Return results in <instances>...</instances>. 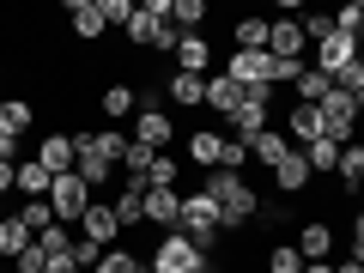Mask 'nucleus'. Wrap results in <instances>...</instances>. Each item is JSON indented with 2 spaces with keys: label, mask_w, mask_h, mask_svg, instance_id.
I'll list each match as a JSON object with an SVG mask.
<instances>
[{
  "label": "nucleus",
  "mask_w": 364,
  "mask_h": 273,
  "mask_svg": "<svg viewBox=\"0 0 364 273\" xmlns=\"http://www.w3.org/2000/svg\"><path fill=\"white\" fill-rule=\"evenodd\" d=\"M146 219L164 225V231H182V195L176 188H146Z\"/></svg>",
  "instance_id": "nucleus-10"
},
{
  "label": "nucleus",
  "mask_w": 364,
  "mask_h": 273,
  "mask_svg": "<svg viewBox=\"0 0 364 273\" xmlns=\"http://www.w3.org/2000/svg\"><path fill=\"white\" fill-rule=\"evenodd\" d=\"M304 273H334V261H304Z\"/></svg>",
  "instance_id": "nucleus-46"
},
{
  "label": "nucleus",
  "mask_w": 364,
  "mask_h": 273,
  "mask_svg": "<svg viewBox=\"0 0 364 273\" xmlns=\"http://www.w3.org/2000/svg\"><path fill=\"white\" fill-rule=\"evenodd\" d=\"M225 73H231L243 91H255V85H279V61H273L267 49H237Z\"/></svg>",
  "instance_id": "nucleus-4"
},
{
  "label": "nucleus",
  "mask_w": 364,
  "mask_h": 273,
  "mask_svg": "<svg viewBox=\"0 0 364 273\" xmlns=\"http://www.w3.org/2000/svg\"><path fill=\"white\" fill-rule=\"evenodd\" d=\"M0 273H6V267H0Z\"/></svg>",
  "instance_id": "nucleus-53"
},
{
  "label": "nucleus",
  "mask_w": 364,
  "mask_h": 273,
  "mask_svg": "<svg viewBox=\"0 0 364 273\" xmlns=\"http://www.w3.org/2000/svg\"><path fill=\"white\" fill-rule=\"evenodd\" d=\"M358 152H364V134H358Z\"/></svg>",
  "instance_id": "nucleus-49"
},
{
  "label": "nucleus",
  "mask_w": 364,
  "mask_h": 273,
  "mask_svg": "<svg viewBox=\"0 0 364 273\" xmlns=\"http://www.w3.org/2000/svg\"><path fill=\"white\" fill-rule=\"evenodd\" d=\"M219 231H225V225H219V200H213L207 188H200V195H182V237H188L200 255L219 243Z\"/></svg>",
  "instance_id": "nucleus-2"
},
{
  "label": "nucleus",
  "mask_w": 364,
  "mask_h": 273,
  "mask_svg": "<svg viewBox=\"0 0 364 273\" xmlns=\"http://www.w3.org/2000/svg\"><path fill=\"white\" fill-rule=\"evenodd\" d=\"M37 249H43L49 261H55V255H73V231H67V225H49V231L37 237Z\"/></svg>",
  "instance_id": "nucleus-30"
},
{
  "label": "nucleus",
  "mask_w": 364,
  "mask_h": 273,
  "mask_svg": "<svg viewBox=\"0 0 364 273\" xmlns=\"http://www.w3.org/2000/svg\"><path fill=\"white\" fill-rule=\"evenodd\" d=\"M291 152V140H286V128H267V134H255V140H249V158H261V164H279V158Z\"/></svg>",
  "instance_id": "nucleus-20"
},
{
  "label": "nucleus",
  "mask_w": 364,
  "mask_h": 273,
  "mask_svg": "<svg viewBox=\"0 0 364 273\" xmlns=\"http://www.w3.org/2000/svg\"><path fill=\"white\" fill-rule=\"evenodd\" d=\"M13 158H18V134L0 128V164H13Z\"/></svg>",
  "instance_id": "nucleus-42"
},
{
  "label": "nucleus",
  "mask_w": 364,
  "mask_h": 273,
  "mask_svg": "<svg viewBox=\"0 0 364 273\" xmlns=\"http://www.w3.org/2000/svg\"><path fill=\"white\" fill-rule=\"evenodd\" d=\"M13 267H18V273H43V267H49V255H43V249H37V243H31V249H25V255H18V261H13Z\"/></svg>",
  "instance_id": "nucleus-39"
},
{
  "label": "nucleus",
  "mask_w": 364,
  "mask_h": 273,
  "mask_svg": "<svg viewBox=\"0 0 364 273\" xmlns=\"http://www.w3.org/2000/svg\"><path fill=\"white\" fill-rule=\"evenodd\" d=\"M328 31H334V18H328V13H316V18H304V37H310V43H322Z\"/></svg>",
  "instance_id": "nucleus-41"
},
{
  "label": "nucleus",
  "mask_w": 364,
  "mask_h": 273,
  "mask_svg": "<svg viewBox=\"0 0 364 273\" xmlns=\"http://www.w3.org/2000/svg\"><path fill=\"white\" fill-rule=\"evenodd\" d=\"M334 273H364V267H358V261H334Z\"/></svg>",
  "instance_id": "nucleus-47"
},
{
  "label": "nucleus",
  "mask_w": 364,
  "mask_h": 273,
  "mask_svg": "<svg viewBox=\"0 0 364 273\" xmlns=\"http://www.w3.org/2000/svg\"><path fill=\"white\" fill-rule=\"evenodd\" d=\"M97 273H152V261H134V255H116V249H109Z\"/></svg>",
  "instance_id": "nucleus-35"
},
{
  "label": "nucleus",
  "mask_w": 364,
  "mask_h": 273,
  "mask_svg": "<svg viewBox=\"0 0 364 273\" xmlns=\"http://www.w3.org/2000/svg\"><path fill=\"white\" fill-rule=\"evenodd\" d=\"M6 188H18V164H0V195Z\"/></svg>",
  "instance_id": "nucleus-45"
},
{
  "label": "nucleus",
  "mask_w": 364,
  "mask_h": 273,
  "mask_svg": "<svg viewBox=\"0 0 364 273\" xmlns=\"http://www.w3.org/2000/svg\"><path fill=\"white\" fill-rule=\"evenodd\" d=\"M140 219H146V188H122V200H116V225H122V231H134Z\"/></svg>",
  "instance_id": "nucleus-25"
},
{
  "label": "nucleus",
  "mask_w": 364,
  "mask_h": 273,
  "mask_svg": "<svg viewBox=\"0 0 364 273\" xmlns=\"http://www.w3.org/2000/svg\"><path fill=\"white\" fill-rule=\"evenodd\" d=\"M18 219L31 225V237H43L49 225H61V219H55V207H49V200H25V213H18Z\"/></svg>",
  "instance_id": "nucleus-31"
},
{
  "label": "nucleus",
  "mask_w": 364,
  "mask_h": 273,
  "mask_svg": "<svg viewBox=\"0 0 364 273\" xmlns=\"http://www.w3.org/2000/svg\"><path fill=\"white\" fill-rule=\"evenodd\" d=\"M0 128H6V134H25L31 128V104H25V97H6V104H0Z\"/></svg>",
  "instance_id": "nucleus-29"
},
{
  "label": "nucleus",
  "mask_w": 364,
  "mask_h": 273,
  "mask_svg": "<svg viewBox=\"0 0 364 273\" xmlns=\"http://www.w3.org/2000/svg\"><path fill=\"white\" fill-rule=\"evenodd\" d=\"M49 188H55V170H43L37 158L18 164V195H25V200H49Z\"/></svg>",
  "instance_id": "nucleus-19"
},
{
  "label": "nucleus",
  "mask_w": 364,
  "mask_h": 273,
  "mask_svg": "<svg viewBox=\"0 0 364 273\" xmlns=\"http://www.w3.org/2000/svg\"><path fill=\"white\" fill-rule=\"evenodd\" d=\"M358 267H364V261H358Z\"/></svg>",
  "instance_id": "nucleus-52"
},
{
  "label": "nucleus",
  "mask_w": 364,
  "mask_h": 273,
  "mask_svg": "<svg viewBox=\"0 0 364 273\" xmlns=\"http://www.w3.org/2000/svg\"><path fill=\"white\" fill-rule=\"evenodd\" d=\"M273 176H279V188H286V195H298L304 182H310V158H304L298 146H291V152L279 158V164H273Z\"/></svg>",
  "instance_id": "nucleus-18"
},
{
  "label": "nucleus",
  "mask_w": 364,
  "mask_h": 273,
  "mask_svg": "<svg viewBox=\"0 0 364 273\" xmlns=\"http://www.w3.org/2000/svg\"><path fill=\"white\" fill-rule=\"evenodd\" d=\"M0 73H6V61H0Z\"/></svg>",
  "instance_id": "nucleus-50"
},
{
  "label": "nucleus",
  "mask_w": 364,
  "mask_h": 273,
  "mask_svg": "<svg viewBox=\"0 0 364 273\" xmlns=\"http://www.w3.org/2000/svg\"><path fill=\"white\" fill-rule=\"evenodd\" d=\"M243 97H249V91L237 85L231 73H213V79H207V109H219V116H237V109H243Z\"/></svg>",
  "instance_id": "nucleus-12"
},
{
  "label": "nucleus",
  "mask_w": 364,
  "mask_h": 273,
  "mask_svg": "<svg viewBox=\"0 0 364 273\" xmlns=\"http://www.w3.org/2000/svg\"><path fill=\"white\" fill-rule=\"evenodd\" d=\"M195 267H207V255H200L182 231H164V243H158V255H152V273H195Z\"/></svg>",
  "instance_id": "nucleus-6"
},
{
  "label": "nucleus",
  "mask_w": 364,
  "mask_h": 273,
  "mask_svg": "<svg viewBox=\"0 0 364 273\" xmlns=\"http://www.w3.org/2000/svg\"><path fill=\"white\" fill-rule=\"evenodd\" d=\"M267 273H304V255H298V243H279V249H273Z\"/></svg>",
  "instance_id": "nucleus-34"
},
{
  "label": "nucleus",
  "mask_w": 364,
  "mask_h": 273,
  "mask_svg": "<svg viewBox=\"0 0 364 273\" xmlns=\"http://www.w3.org/2000/svg\"><path fill=\"white\" fill-rule=\"evenodd\" d=\"M352 261H364V213L352 219Z\"/></svg>",
  "instance_id": "nucleus-43"
},
{
  "label": "nucleus",
  "mask_w": 364,
  "mask_h": 273,
  "mask_svg": "<svg viewBox=\"0 0 364 273\" xmlns=\"http://www.w3.org/2000/svg\"><path fill=\"white\" fill-rule=\"evenodd\" d=\"M116 231H122V225H116V207L91 200L85 219H79V237H85V243H97V249H109V243H116Z\"/></svg>",
  "instance_id": "nucleus-9"
},
{
  "label": "nucleus",
  "mask_w": 364,
  "mask_h": 273,
  "mask_svg": "<svg viewBox=\"0 0 364 273\" xmlns=\"http://www.w3.org/2000/svg\"><path fill=\"white\" fill-rule=\"evenodd\" d=\"M43 273H79V261H73V255H55V261H49Z\"/></svg>",
  "instance_id": "nucleus-44"
},
{
  "label": "nucleus",
  "mask_w": 364,
  "mask_h": 273,
  "mask_svg": "<svg viewBox=\"0 0 364 273\" xmlns=\"http://www.w3.org/2000/svg\"><path fill=\"white\" fill-rule=\"evenodd\" d=\"M304 158H310V170H340V146L334 140H310Z\"/></svg>",
  "instance_id": "nucleus-32"
},
{
  "label": "nucleus",
  "mask_w": 364,
  "mask_h": 273,
  "mask_svg": "<svg viewBox=\"0 0 364 273\" xmlns=\"http://www.w3.org/2000/svg\"><path fill=\"white\" fill-rule=\"evenodd\" d=\"M328 91H334V79H328L322 67H304L298 73V104H322Z\"/></svg>",
  "instance_id": "nucleus-24"
},
{
  "label": "nucleus",
  "mask_w": 364,
  "mask_h": 273,
  "mask_svg": "<svg viewBox=\"0 0 364 273\" xmlns=\"http://www.w3.org/2000/svg\"><path fill=\"white\" fill-rule=\"evenodd\" d=\"M358 195H364V182H358Z\"/></svg>",
  "instance_id": "nucleus-51"
},
{
  "label": "nucleus",
  "mask_w": 364,
  "mask_h": 273,
  "mask_svg": "<svg viewBox=\"0 0 364 273\" xmlns=\"http://www.w3.org/2000/svg\"><path fill=\"white\" fill-rule=\"evenodd\" d=\"M304 18H273V31H267V55L273 61H298L304 55Z\"/></svg>",
  "instance_id": "nucleus-7"
},
{
  "label": "nucleus",
  "mask_w": 364,
  "mask_h": 273,
  "mask_svg": "<svg viewBox=\"0 0 364 273\" xmlns=\"http://www.w3.org/2000/svg\"><path fill=\"white\" fill-rule=\"evenodd\" d=\"M170 97H176L182 109L207 104V79H200V73H170Z\"/></svg>",
  "instance_id": "nucleus-21"
},
{
  "label": "nucleus",
  "mask_w": 364,
  "mask_h": 273,
  "mask_svg": "<svg viewBox=\"0 0 364 273\" xmlns=\"http://www.w3.org/2000/svg\"><path fill=\"white\" fill-rule=\"evenodd\" d=\"M243 158H249V146H243V140H225V158H219V170H231V176H237V164H243Z\"/></svg>",
  "instance_id": "nucleus-40"
},
{
  "label": "nucleus",
  "mask_w": 364,
  "mask_h": 273,
  "mask_svg": "<svg viewBox=\"0 0 364 273\" xmlns=\"http://www.w3.org/2000/svg\"><path fill=\"white\" fill-rule=\"evenodd\" d=\"M334 91H346V97H358V91H364V55H358V61H346V67L334 73Z\"/></svg>",
  "instance_id": "nucleus-33"
},
{
  "label": "nucleus",
  "mask_w": 364,
  "mask_h": 273,
  "mask_svg": "<svg viewBox=\"0 0 364 273\" xmlns=\"http://www.w3.org/2000/svg\"><path fill=\"white\" fill-rule=\"evenodd\" d=\"M207 195L219 200V225H225V231H231V225H249L261 213L255 188H249L243 176H231V170H213V176H207Z\"/></svg>",
  "instance_id": "nucleus-1"
},
{
  "label": "nucleus",
  "mask_w": 364,
  "mask_h": 273,
  "mask_svg": "<svg viewBox=\"0 0 364 273\" xmlns=\"http://www.w3.org/2000/svg\"><path fill=\"white\" fill-rule=\"evenodd\" d=\"M352 134H358V104H352L346 91H328L322 97V140L352 146Z\"/></svg>",
  "instance_id": "nucleus-5"
},
{
  "label": "nucleus",
  "mask_w": 364,
  "mask_h": 273,
  "mask_svg": "<svg viewBox=\"0 0 364 273\" xmlns=\"http://www.w3.org/2000/svg\"><path fill=\"white\" fill-rule=\"evenodd\" d=\"M298 255L304 261H334V231H328V219H310L298 231Z\"/></svg>",
  "instance_id": "nucleus-15"
},
{
  "label": "nucleus",
  "mask_w": 364,
  "mask_h": 273,
  "mask_svg": "<svg viewBox=\"0 0 364 273\" xmlns=\"http://www.w3.org/2000/svg\"><path fill=\"white\" fill-rule=\"evenodd\" d=\"M334 176L346 182L352 195H358V182H364V152H358V140H352V146H340V170H334Z\"/></svg>",
  "instance_id": "nucleus-26"
},
{
  "label": "nucleus",
  "mask_w": 364,
  "mask_h": 273,
  "mask_svg": "<svg viewBox=\"0 0 364 273\" xmlns=\"http://www.w3.org/2000/svg\"><path fill=\"white\" fill-rule=\"evenodd\" d=\"M158 25H164V18H158V13H146V6H134V18H128V25H122V31H128V43H146V49H152Z\"/></svg>",
  "instance_id": "nucleus-27"
},
{
  "label": "nucleus",
  "mask_w": 364,
  "mask_h": 273,
  "mask_svg": "<svg viewBox=\"0 0 364 273\" xmlns=\"http://www.w3.org/2000/svg\"><path fill=\"white\" fill-rule=\"evenodd\" d=\"M188 158H195V164H213V170H219V158H225V134L200 128L195 140H188Z\"/></svg>",
  "instance_id": "nucleus-23"
},
{
  "label": "nucleus",
  "mask_w": 364,
  "mask_h": 273,
  "mask_svg": "<svg viewBox=\"0 0 364 273\" xmlns=\"http://www.w3.org/2000/svg\"><path fill=\"white\" fill-rule=\"evenodd\" d=\"M146 188H176V158L170 152H158V164H152V182Z\"/></svg>",
  "instance_id": "nucleus-36"
},
{
  "label": "nucleus",
  "mask_w": 364,
  "mask_h": 273,
  "mask_svg": "<svg viewBox=\"0 0 364 273\" xmlns=\"http://www.w3.org/2000/svg\"><path fill=\"white\" fill-rule=\"evenodd\" d=\"M31 243H37V237H31V225L18 219V213H0V261H18Z\"/></svg>",
  "instance_id": "nucleus-16"
},
{
  "label": "nucleus",
  "mask_w": 364,
  "mask_h": 273,
  "mask_svg": "<svg viewBox=\"0 0 364 273\" xmlns=\"http://www.w3.org/2000/svg\"><path fill=\"white\" fill-rule=\"evenodd\" d=\"M286 140L298 146V152L310 140H322V104H298V109H291V116H286Z\"/></svg>",
  "instance_id": "nucleus-11"
},
{
  "label": "nucleus",
  "mask_w": 364,
  "mask_h": 273,
  "mask_svg": "<svg viewBox=\"0 0 364 273\" xmlns=\"http://www.w3.org/2000/svg\"><path fill=\"white\" fill-rule=\"evenodd\" d=\"M273 18H237V49H267Z\"/></svg>",
  "instance_id": "nucleus-28"
},
{
  "label": "nucleus",
  "mask_w": 364,
  "mask_h": 273,
  "mask_svg": "<svg viewBox=\"0 0 364 273\" xmlns=\"http://www.w3.org/2000/svg\"><path fill=\"white\" fill-rule=\"evenodd\" d=\"M37 164H43V170H55V176H67V170L79 164V152H73V134H49V140L37 146Z\"/></svg>",
  "instance_id": "nucleus-13"
},
{
  "label": "nucleus",
  "mask_w": 364,
  "mask_h": 273,
  "mask_svg": "<svg viewBox=\"0 0 364 273\" xmlns=\"http://www.w3.org/2000/svg\"><path fill=\"white\" fill-rule=\"evenodd\" d=\"M134 140L152 146V152H164V146H170V116H164L158 104H146V109H140V122H134Z\"/></svg>",
  "instance_id": "nucleus-14"
},
{
  "label": "nucleus",
  "mask_w": 364,
  "mask_h": 273,
  "mask_svg": "<svg viewBox=\"0 0 364 273\" xmlns=\"http://www.w3.org/2000/svg\"><path fill=\"white\" fill-rule=\"evenodd\" d=\"M67 18H73V31L79 37H104V13H97V0H73V6H67Z\"/></svg>",
  "instance_id": "nucleus-22"
},
{
  "label": "nucleus",
  "mask_w": 364,
  "mask_h": 273,
  "mask_svg": "<svg viewBox=\"0 0 364 273\" xmlns=\"http://www.w3.org/2000/svg\"><path fill=\"white\" fill-rule=\"evenodd\" d=\"M352 104H358V116H364V91H358V97H352Z\"/></svg>",
  "instance_id": "nucleus-48"
},
{
  "label": "nucleus",
  "mask_w": 364,
  "mask_h": 273,
  "mask_svg": "<svg viewBox=\"0 0 364 273\" xmlns=\"http://www.w3.org/2000/svg\"><path fill=\"white\" fill-rule=\"evenodd\" d=\"M49 207H55V219H61V225H79V219H85V207H91V188H85V176H79V170L55 176V188H49Z\"/></svg>",
  "instance_id": "nucleus-3"
},
{
  "label": "nucleus",
  "mask_w": 364,
  "mask_h": 273,
  "mask_svg": "<svg viewBox=\"0 0 364 273\" xmlns=\"http://www.w3.org/2000/svg\"><path fill=\"white\" fill-rule=\"evenodd\" d=\"M128 109H134V91L128 85H109L104 91V116H128Z\"/></svg>",
  "instance_id": "nucleus-37"
},
{
  "label": "nucleus",
  "mask_w": 364,
  "mask_h": 273,
  "mask_svg": "<svg viewBox=\"0 0 364 273\" xmlns=\"http://www.w3.org/2000/svg\"><path fill=\"white\" fill-rule=\"evenodd\" d=\"M207 61H213V43L200 37V31L176 43V73H200V79H207Z\"/></svg>",
  "instance_id": "nucleus-17"
},
{
  "label": "nucleus",
  "mask_w": 364,
  "mask_h": 273,
  "mask_svg": "<svg viewBox=\"0 0 364 273\" xmlns=\"http://www.w3.org/2000/svg\"><path fill=\"white\" fill-rule=\"evenodd\" d=\"M97 13H104V25H128V18H134V0H97Z\"/></svg>",
  "instance_id": "nucleus-38"
},
{
  "label": "nucleus",
  "mask_w": 364,
  "mask_h": 273,
  "mask_svg": "<svg viewBox=\"0 0 364 273\" xmlns=\"http://www.w3.org/2000/svg\"><path fill=\"white\" fill-rule=\"evenodd\" d=\"M346 61H358V37H346V31H328V37L316 43V67H322V73L334 79Z\"/></svg>",
  "instance_id": "nucleus-8"
}]
</instances>
